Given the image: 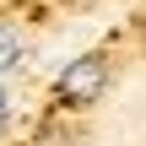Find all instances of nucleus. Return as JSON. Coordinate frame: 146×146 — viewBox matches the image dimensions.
Returning <instances> with one entry per match:
<instances>
[{
  "label": "nucleus",
  "mask_w": 146,
  "mask_h": 146,
  "mask_svg": "<svg viewBox=\"0 0 146 146\" xmlns=\"http://www.w3.org/2000/svg\"><path fill=\"white\" fill-rule=\"evenodd\" d=\"M54 92H60V103H70V108L98 103V98L108 92V60H103V54H81V60H70V65L60 70V81H54Z\"/></svg>",
  "instance_id": "nucleus-1"
},
{
  "label": "nucleus",
  "mask_w": 146,
  "mask_h": 146,
  "mask_svg": "<svg viewBox=\"0 0 146 146\" xmlns=\"http://www.w3.org/2000/svg\"><path fill=\"white\" fill-rule=\"evenodd\" d=\"M43 146H81V135H76V130H49Z\"/></svg>",
  "instance_id": "nucleus-3"
},
{
  "label": "nucleus",
  "mask_w": 146,
  "mask_h": 146,
  "mask_svg": "<svg viewBox=\"0 0 146 146\" xmlns=\"http://www.w3.org/2000/svg\"><path fill=\"white\" fill-rule=\"evenodd\" d=\"M5 114H11V98H5V87H0V119H5Z\"/></svg>",
  "instance_id": "nucleus-4"
},
{
  "label": "nucleus",
  "mask_w": 146,
  "mask_h": 146,
  "mask_svg": "<svg viewBox=\"0 0 146 146\" xmlns=\"http://www.w3.org/2000/svg\"><path fill=\"white\" fill-rule=\"evenodd\" d=\"M11 65H22V33L0 22V70H11Z\"/></svg>",
  "instance_id": "nucleus-2"
}]
</instances>
